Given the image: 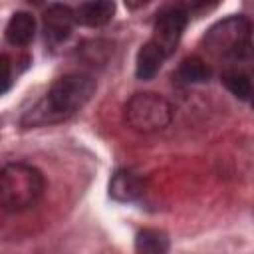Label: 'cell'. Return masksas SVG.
Returning a JSON list of instances; mask_svg holds the SVG:
<instances>
[{
	"label": "cell",
	"mask_w": 254,
	"mask_h": 254,
	"mask_svg": "<svg viewBox=\"0 0 254 254\" xmlns=\"http://www.w3.org/2000/svg\"><path fill=\"white\" fill-rule=\"evenodd\" d=\"M165 58H167V56L159 50V46H157L153 40L145 42V44L141 46L139 54H137L135 75H137L139 79H151V77H155V73L161 69Z\"/></svg>",
	"instance_id": "cell-10"
},
{
	"label": "cell",
	"mask_w": 254,
	"mask_h": 254,
	"mask_svg": "<svg viewBox=\"0 0 254 254\" xmlns=\"http://www.w3.org/2000/svg\"><path fill=\"white\" fill-rule=\"evenodd\" d=\"M149 0H125V6L127 8H131V10H137V8H141V6H145Z\"/></svg>",
	"instance_id": "cell-15"
},
{
	"label": "cell",
	"mask_w": 254,
	"mask_h": 254,
	"mask_svg": "<svg viewBox=\"0 0 254 254\" xmlns=\"http://www.w3.org/2000/svg\"><path fill=\"white\" fill-rule=\"evenodd\" d=\"M202 46L212 58L226 60L228 67L254 75L252 28L244 16H228L210 26L202 38Z\"/></svg>",
	"instance_id": "cell-2"
},
{
	"label": "cell",
	"mask_w": 254,
	"mask_h": 254,
	"mask_svg": "<svg viewBox=\"0 0 254 254\" xmlns=\"http://www.w3.org/2000/svg\"><path fill=\"white\" fill-rule=\"evenodd\" d=\"M44 175L28 163H8L0 175V202L8 212L34 206L44 194Z\"/></svg>",
	"instance_id": "cell-3"
},
{
	"label": "cell",
	"mask_w": 254,
	"mask_h": 254,
	"mask_svg": "<svg viewBox=\"0 0 254 254\" xmlns=\"http://www.w3.org/2000/svg\"><path fill=\"white\" fill-rule=\"evenodd\" d=\"M28 2H32V4H40L42 0H28Z\"/></svg>",
	"instance_id": "cell-16"
},
{
	"label": "cell",
	"mask_w": 254,
	"mask_h": 254,
	"mask_svg": "<svg viewBox=\"0 0 254 254\" xmlns=\"http://www.w3.org/2000/svg\"><path fill=\"white\" fill-rule=\"evenodd\" d=\"M210 67L208 64L198 56H189L179 65V77L185 83H202L210 79Z\"/></svg>",
	"instance_id": "cell-11"
},
{
	"label": "cell",
	"mask_w": 254,
	"mask_h": 254,
	"mask_svg": "<svg viewBox=\"0 0 254 254\" xmlns=\"http://www.w3.org/2000/svg\"><path fill=\"white\" fill-rule=\"evenodd\" d=\"M143 189H145L143 179L127 169L117 171L109 181V194L119 202H131L139 198Z\"/></svg>",
	"instance_id": "cell-7"
},
{
	"label": "cell",
	"mask_w": 254,
	"mask_h": 254,
	"mask_svg": "<svg viewBox=\"0 0 254 254\" xmlns=\"http://www.w3.org/2000/svg\"><path fill=\"white\" fill-rule=\"evenodd\" d=\"M77 22L75 12L64 4H52L44 12V32L50 42H64L71 36L73 26Z\"/></svg>",
	"instance_id": "cell-6"
},
{
	"label": "cell",
	"mask_w": 254,
	"mask_h": 254,
	"mask_svg": "<svg viewBox=\"0 0 254 254\" xmlns=\"http://www.w3.org/2000/svg\"><path fill=\"white\" fill-rule=\"evenodd\" d=\"M187 20H189V14L183 8H167V10H163L157 16L155 26H153V38L151 40L159 46V50L167 58L179 46L181 36H183V30L187 26Z\"/></svg>",
	"instance_id": "cell-5"
},
{
	"label": "cell",
	"mask_w": 254,
	"mask_h": 254,
	"mask_svg": "<svg viewBox=\"0 0 254 254\" xmlns=\"http://www.w3.org/2000/svg\"><path fill=\"white\" fill-rule=\"evenodd\" d=\"M125 121L137 133H157L173 121V105L153 91H141L125 103Z\"/></svg>",
	"instance_id": "cell-4"
},
{
	"label": "cell",
	"mask_w": 254,
	"mask_h": 254,
	"mask_svg": "<svg viewBox=\"0 0 254 254\" xmlns=\"http://www.w3.org/2000/svg\"><path fill=\"white\" fill-rule=\"evenodd\" d=\"M252 107H254V93H252Z\"/></svg>",
	"instance_id": "cell-17"
},
{
	"label": "cell",
	"mask_w": 254,
	"mask_h": 254,
	"mask_svg": "<svg viewBox=\"0 0 254 254\" xmlns=\"http://www.w3.org/2000/svg\"><path fill=\"white\" fill-rule=\"evenodd\" d=\"M135 250L147 252V254H163L169 250V238L161 230L145 228L135 238Z\"/></svg>",
	"instance_id": "cell-13"
},
{
	"label": "cell",
	"mask_w": 254,
	"mask_h": 254,
	"mask_svg": "<svg viewBox=\"0 0 254 254\" xmlns=\"http://www.w3.org/2000/svg\"><path fill=\"white\" fill-rule=\"evenodd\" d=\"M36 34V20L28 12H16L6 24V40L12 46H28Z\"/></svg>",
	"instance_id": "cell-9"
},
{
	"label": "cell",
	"mask_w": 254,
	"mask_h": 254,
	"mask_svg": "<svg viewBox=\"0 0 254 254\" xmlns=\"http://www.w3.org/2000/svg\"><path fill=\"white\" fill-rule=\"evenodd\" d=\"M95 91V81L85 73H67L58 77L48 93L22 115L24 127L58 123L81 109Z\"/></svg>",
	"instance_id": "cell-1"
},
{
	"label": "cell",
	"mask_w": 254,
	"mask_h": 254,
	"mask_svg": "<svg viewBox=\"0 0 254 254\" xmlns=\"http://www.w3.org/2000/svg\"><path fill=\"white\" fill-rule=\"evenodd\" d=\"M220 81L238 99H250L252 97V81H250L248 73H244L240 69H234V67H226L220 75Z\"/></svg>",
	"instance_id": "cell-12"
},
{
	"label": "cell",
	"mask_w": 254,
	"mask_h": 254,
	"mask_svg": "<svg viewBox=\"0 0 254 254\" xmlns=\"http://www.w3.org/2000/svg\"><path fill=\"white\" fill-rule=\"evenodd\" d=\"M2 62H4V87H2V91H8V85H10V79H12V75H10V60H8V56H2Z\"/></svg>",
	"instance_id": "cell-14"
},
{
	"label": "cell",
	"mask_w": 254,
	"mask_h": 254,
	"mask_svg": "<svg viewBox=\"0 0 254 254\" xmlns=\"http://www.w3.org/2000/svg\"><path fill=\"white\" fill-rule=\"evenodd\" d=\"M113 14H115V2L113 0H87L75 12L77 22L83 26H89V28L105 26L107 22H111Z\"/></svg>",
	"instance_id": "cell-8"
}]
</instances>
